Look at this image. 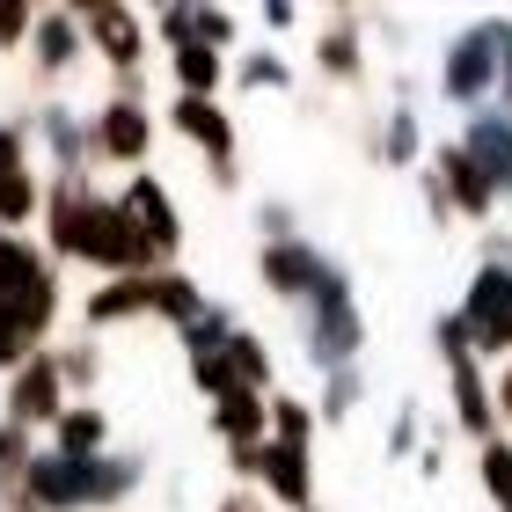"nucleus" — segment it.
<instances>
[{"instance_id":"0eeeda50","label":"nucleus","mask_w":512,"mask_h":512,"mask_svg":"<svg viewBox=\"0 0 512 512\" xmlns=\"http://www.w3.org/2000/svg\"><path fill=\"white\" fill-rule=\"evenodd\" d=\"M461 330H469V352L476 359H512V271L498 264H476L469 293H461Z\"/></svg>"},{"instance_id":"c756f323","label":"nucleus","mask_w":512,"mask_h":512,"mask_svg":"<svg viewBox=\"0 0 512 512\" xmlns=\"http://www.w3.org/2000/svg\"><path fill=\"white\" fill-rule=\"evenodd\" d=\"M359 395H366L359 366H344V374H330V381H322V403H315V425H344V417L359 410Z\"/></svg>"},{"instance_id":"9b49d317","label":"nucleus","mask_w":512,"mask_h":512,"mask_svg":"<svg viewBox=\"0 0 512 512\" xmlns=\"http://www.w3.org/2000/svg\"><path fill=\"white\" fill-rule=\"evenodd\" d=\"M118 205L132 213V227H139V235L154 242V256H161V264H169V256L183 249V213H176V198L161 191V176H147V169H139V176L125 183V191H118Z\"/></svg>"},{"instance_id":"72a5a7b5","label":"nucleus","mask_w":512,"mask_h":512,"mask_svg":"<svg viewBox=\"0 0 512 512\" xmlns=\"http://www.w3.org/2000/svg\"><path fill=\"white\" fill-rule=\"evenodd\" d=\"M59 374H66V388H96V381H103V352H96V344H66V352H59Z\"/></svg>"},{"instance_id":"a19ab883","label":"nucleus","mask_w":512,"mask_h":512,"mask_svg":"<svg viewBox=\"0 0 512 512\" xmlns=\"http://www.w3.org/2000/svg\"><path fill=\"white\" fill-rule=\"evenodd\" d=\"M491 403H498V425H512V359L498 366V388H491Z\"/></svg>"},{"instance_id":"5701e85b","label":"nucleus","mask_w":512,"mask_h":512,"mask_svg":"<svg viewBox=\"0 0 512 512\" xmlns=\"http://www.w3.org/2000/svg\"><path fill=\"white\" fill-rule=\"evenodd\" d=\"M169 66H176V96H213L220 103L227 59L213 52V44H183V52H169Z\"/></svg>"},{"instance_id":"393cba45","label":"nucleus","mask_w":512,"mask_h":512,"mask_svg":"<svg viewBox=\"0 0 512 512\" xmlns=\"http://www.w3.org/2000/svg\"><path fill=\"white\" fill-rule=\"evenodd\" d=\"M30 220H44V183H37V169L0 176V235H22Z\"/></svg>"},{"instance_id":"9d476101","label":"nucleus","mask_w":512,"mask_h":512,"mask_svg":"<svg viewBox=\"0 0 512 512\" xmlns=\"http://www.w3.org/2000/svg\"><path fill=\"white\" fill-rule=\"evenodd\" d=\"M88 52V30H81V8H37L30 22V66H37V81H59V74H74Z\"/></svg>"},{"instance_id":"e433bc0d","label":"nucleus","mask_w":512,"mask_h":512,"mask_svg":"<svg viewBox=\"0 0 512 512\" xmlns=\"http://www.w3.org/2000/svg\"><path fill=\"white\" fill-rule=\"evenodd\" d=\"M432 352L447 359V366H454V359H476V352H469V330H461V315H439V322H432Z\"/></svg>"},{"instance_id":"b1692460","label":"nucleus","mask_w":512,"mask_h":512,"mask_svg":"<svg viewBox=\"0 0 512 512\" xmlns=\"http://www.w3.org/2000/svg\"><path fill=\"white\" fill-rule=\"evenodd\" d=\"M213 308V300L198 293V278H183V271H154V315L161 322H176V330H191V322Z\"/></svg>"},{"instance_id":"a878e982","label":"nucleus","mask_w":512,"mask_h":512,"mask_svg":"<svg viewBox=\"0 0 512 512\" xmlns=\"http://www.w3.org/2000/svg\"><path fill=\"white\" fill-rule=\"evenodd\" d=\"M374 154L388 169H417L425 161V132H417V110H388L381 132H374Z\"/></svg>"},{"instance_id":"f3484780","label":"nucleus","mask_w":512,"mask_h":512,"mask_svg":"<svg viewBox=\"0 0 512 512\" xmlns=\"http://www.w3.org/2000/svg\"><path fill=\"white\" fill-rule=\"evenodd\" d=\"M169 125L191 139V147H205V161H235V118H227L213 96H176Z\"/></svg>"},{"instance_id":"f257e3e1","label":"nucleus","mask_w":512,"mask_h":512,"mask_svg":"<svg viewBox=\"0 0 512 512\" xmlns=\"http://www.w3.org/2000/svg\"><path fill=\"white\" fill-rule=\"evenodd\" d=\"M44 249H52L59 264H96V271H110V278L169 271V264L154 256V242L132 227L125 205L103 198L96 183H88V169L44 183Z\"/></svg>"},{"instance_id":"423d86ee","label":"nucleus","mask_w":512,"mask_h":512,"mask_svg":"<svg viewBox=\"0 0 512 512\" xmlns=\"http://www.w3.org/2000/svg\"><path fill=\"white\" fill-rule=\"evenodd\" d=\"M227 469L242 483H256L264 498L308 512L315 505V447H286V439H264V447H235L227 454Z\"/></svg>"},{"instance_id":"7ed1b4c3","label":"nucleus","mask_w":512,"mask_h":512,"mask_svg":"<svg viewBox=\"0 0 512 512\" xmlns=\"http://www.w3.org/2000/svg\"><path fill=\"white\" fill-rule=\"evenodd\" d=\"M183 337V359H191V381L213 395H271V352H264V337H249L227 308H205L191 330H176Z\"/></svg>"},{"instance_id":"cd10ccee","label":"nucleus","mask_w":512,"mask_h":512,"mask_svg":"<svg viewBox=\"0 0 512 512\" xmlns=\"http://www.w3.org/2000/svg\"><path fill=\"white\" fill-rule=\"evenodd\" d=\"M271 410V439H286V447H315V403H300V395H264Z\"/></svg>"},{"instance_id":"1a4fd4ad","label":"nucleus","mask_w":512,"mask_h":512,"mask_svg":"<svg viewBox=\"0 0 512 512\" xmlns=\"http://www.w3.org/2000/svg\"><path fill=\"white\" fill-rule=\"evenodd\" d=\"M0 403H8V417H15V425H30V432L52 425V417L74 403V395H66V374H59V352H30L8 374V395H0Z\"/></svg>"},{"instance_id":"c03bdc74","label":"nucleus","mask_w":512,"mask_h":512,"mask_svg":"<svg viewBox=\"0 0 512 512\" xmlns=\"http://www.w3.org/2000/svg\"><path fill=\"white\" fill-rule=\"evenodd\" d=\"M0 512H37V505H30V498H22V491H15V498H0Z\"/></svg>"},{"instance_id":"4468645a","label":"nucleus","mask_w":512,"mask_h":512,"mask_svg":"<svg viewBox=\"0 0 512 512\" xmlns=\"http://www.w3.org/2000/svg\"><path fill=\"white\" fill-rule=\"evenodd\" d=\"M147 147H154L147 103H118V96H110V103L96 110V154H103V161H125V169L139 176V169H147Z\"/></svg>"},{"instance_id":"58836bf2","label":"nucleus","mask_w":512,"mask_h":512,"mask_svg":"<svg viewBox=\"0 0 512 512\" xmlns=\"http://www.w3.org/2000/svg\"><path fill=\"white\" fill-rule=\"evenodd\" d=\"M410 447H417V403H403V417L388 432V454H410Z\"/></svg>"},{"instance_id":"ddd939ff","label":"nucleus","mask_w":512,"mask_h":512,"mask_svg":"<svg viewBox=\"0 0 512 512\" xmlns=\"http://www.w3.org/2000/svg\"><path fill=\"white\" fill-rule=\"evenodd\" d=\"M322 264H330V256H322L308 235H293V242H264V249H256V278H264L278 300H308V293H315V278H322Z\"/></svg>"},{"instance_id":"f03ea898","label":"nucleus","mask_w":512,"mask_h":512,"mask_svg":"<svg viewBox=\"0 0 512 512\" xmlns=\"http://www.w3.org/2000/svg\"><path fill=\"white\" fill-rule=\"evenodd\" d=\"M59 322V264L30 235H0V374L44 352Z\"/></svg>"},{"instance_id":"ea45409f","label":"nucleus","mask_w":512,"mask_h":512,"mask_svg":"<svg viewBox=\"0 0 512 512\" xmlns=\"http://www.w3.org/2000/svg\"><path fill=\"white\" fill-rule=\"evenodd\" d=\"M213 512H264V491H249V483H235V491H227Z\"/></svg>"},{"instance_id":"4c0bfd02","label":"nucleus","mask_w":512,"mask_h":512,"mask_svg":"<svg viewBox=\"0 0 512 512\" xmlns=\"http://www.w3.org/2000/svg\"><path fill=\"white\" fill-rule=\"evenodd\" d=\"M198 44H213V52L235 44V15H227V8H198Z\"/></svg>"},{"instance_id":"6ab92c4d","label":"nucleus","mask_w":512,"mask_h":512,"mask_svg":"<svg viewBox=\"0 0 512 512\" xmlns=\"http://www.w3.org/2000/svg\"><path fill=\"white\" fill-rule=\"evenodd\" d=\"M359 22H366L359 8H337L330 30L315 37V66H322L330 81H359V74H366V37H359Z\"/></svg>"},{"instance_id":"f8f14e48","label":"nucleus","mask_w":512,"mask_h":512,"mask_svg":"<svg viewBox=\"0 0 512 512\" xmlns=\"http://www.w3.org/2000/svg\"><path fill=\"white\" fill-rule=\"evenodd\" d=\"M461 154H469L476 169L491 176V191L505 198V191H512V110H505V103H483V110H469Z\"/></svg>"},{"instance_id":"bb28decb","label":"nucleus","mask_w":512,"mask_h":512,"mask_svg":"<svg viewBox=\"0 0 512 512\" xmlns=\"http://www.w3.org/2000/svg\"><path fill=\"white\" fill-rule=\"evenodd\" d=\"M30 461H37V432H30V425H15V417H0V498H15V491H22Z\"/></svg>"},{"instance_id":"37998d69","label":"nucleus","mask_w":512,"mask_h":512,"mask_svg":"<svg viewBox=\"0 0 512 512\" xmlns=\"http://www.w3.org/2000/svg\"><path fill=\"white\" fill-rule=\"evenodd\" d=\"M213 191H242V161H213Z\"/></svg>"},{"instance_id":"a18cd8bd","label":"nucleus","mask_w":512,"mask_h":512,"mask_svg":"<svg viewBox=\"0 0 512 512\" xmlns=\"http://www.w3.org/2000/svg\"><path fill=\"white\" fill-rule=\"evenodd\" d=\"M308 512H322V505H308Z\"/></svg>"},{"instance_id":"c9c22d12","label":"nucleus","mask_w":512,"mask_h":512,"mask_svg":"<svg viewBox=\"0 0 512 512\" xmlns=\"http://www.w3.org/2000/svg\"><path fill=\"white\" fill-rule=\"evenodd\" d=\"M30 22H37V8H30V0H0V52L30 44Z\"/></svg>"},{"instance_id":"6e6552de","label":"nucleus","mask_w":512,"mask_h":512,"mask_svg":"<svg viewBox=\"0 0 512 512\" xmlns=\"http://www.w3.org/2000/svg\"><path fill=\"white\" fill-rule=\"evenodd\" d=\"M81 30H88V52H103L110 74H147V15L118 8V0H81Z\"/></svg>"},{"instance_id":"2eb2a0df","label":"nucleus","mask_w":512,"mask_h":512,"mask_svg":"<svg viewBox=\"0 0 512 512\" xmlns=\"http://www.w3.org/2000/svg\"><path fill=\"white\" fill-rule=\"evenodd\" d=\"M432 176L447 183V205L461 220H491V205H498V191H491V176L476 169L469 154H461V139H447V147L432 154Z\"/></svg>"},{"instance_id":"473e14b6","label":"nucleus","mask_w":512,"mask_h":512,"mask_svg":"<svg viewBox=\"0 0 512 512\" xmlns=\"http://www.w3.org/2000/svg\"><path fill=\"white\" fill-rule=\"evenodd\" d=\"M30 118H0V176H15V169H30Z\"/></svg>"},{"instance_id":"412c9836","label":"nucleus","mask_w":512,"mask_h":512,"mask_svg":"<svg viewBox=\"0 0 512 512\" xmlns=\"http://www.w3.org/2000/svg\"><path fill=\"white\" fill-rule=\"evenodd\" d=\"M52 447H59V454H74V461L110 454V417H103L96 403H66V410L52 417Z\"/></svg>"},{"instance_id":"7c9ffc66","label":"nucleus","mask_w":512,"mask_h":512,"mask_svg":"<svg viewBox=\"0 0 512 512\" xmlns=\"http://www.w3.org/2000/svg\"><path fill=\"white\" fill-rule=\"evenodd\" d=\"M147 30L169 44V52H183V44H198V8H154Z\"/></svg>"},{"instance_id":"aec40b11","label":"nucleus","mask_w":512,"mask_h":512,"mask_svg":"<svg viewBox=\"0 0 512 512\" xmlns=\"http://www.w3.org/2000/svg\"><path fill=\"white\" fill-rule=\"evenodd\" d=\"M81 315H88V330H110V322L154 315V271H147V278H110V286H96V293L81 300Z\"/></svg>"},{"instance_id":"4be33fe9","label":"nucleus","mask_w":512,"mask_h":512,"mask_svg":"<svg viewBox=\"0 0 512 512\" xmlns=\"http://www.w3.org/2000/svg\"><path fill=\"white\" fill-rule=\"evenodd\" d=\"M213 432L227 439V454H235V447H264V439H271L264 395H220V403H213Z\"/></svg>"},{"instance_id":"79ce46f5","label":"nucleus","mask_w":512,"mask_h":512,"mask_svg":"<svg viewBox=\"0 0 512 512\" xmlns=\"http://www.w3.org/2000/svg\"><path fill=\"white\" fill-rule=\"evenodd\" d=\"M425 205H432V220H454V205H447V183H439L432 169H425Z\"/></svg>"},{"instance_id":"c85d7f7f","label":"nucleus","mask_w":512,"mask_h":512,"mask_svg":"<svg viewBox=\"0 0 512 512\" xmlns=\"http://www.w3.org/2000/svg\"><path fill=\"white\" fill-rule=\"evenodd\" d=\"M476 476H483V491H491V505L512 512V439H483L476 447Z\"/></svg>"},{"instance_id":"f704fd0d","label":"nucleus","mask_w":512,"mask_h":512,"mask_svg":"<svg viewBox=\"0 0 512 512\" xmlns=\"http://www.w3.org/2000/svg\"><path fill=\"white\" fill-rule=\"evenodd\" d=\"M256 235H264V242H293L300 235V213L286 198H264V205H256Z\"/></svg>"},{"instance_id":"20e7f679","label":"nucleus","mask_w":512,"mask_h":512,"mask_svg":"<svg viewBox=\"0 0 512 512\" xmlns=\"http://www.w3.org/2000/svg\"><path fill=\"white\" fill-rule=\"evenodd\" d=\"M505 74H512V15H483L447 44V59H439V96L461 103V110H483V103H498Z\"/></svg>"},{"instance_id":"39448f33","label":"nucleus","mask_w":512,"mask_h":512,"mask_svg":"<svg viewBox=\"0 0 512 512\" xmlns=\"http://www.w3.org/2000/svg\"><path fill=\"white\" fill-rule=\"evenodd\" d=\"M308 366L322 381L330 374H344V366H359V352H366V315H359V300H352V271L337 264H322V278H315V293H308Z\"/></svg>"},{"instance_id":"2f4dec72","label":"nucleus","mask_w":512,"mask_h":512,"mask_svg":"<svg viewBox=\"0 0 512 512\" xmlns=\"http://www.w3.org/2000/svg\"><path fill=\"white\" fill-rule=\"evenodd\" d=\"M235 81H242V88H293V66L278 59V52H249V59L235 66Z\"/></svg>"},{"instance_id":"dca6fc26","label":"nucleus","mask_w":512,"mask_h":512,"mask_svg":"<svg viewBox=\"0 0 512 512\" xmlns=\"http://www.w3.org/2000/svg\"><path fill=\"white\" fill-rule=\"evenodd\" d=\"M30 132L52 147V176H74L88 154H96V125H81V110L74 103H44L37 118H30Z\"/></svg>"},{"instance_id":"a211bd4d","label":"nucleus","mask_w":512,"mask_h":512,"mask_svg":"<svg viewBox=\"0 0 512 512\" xmlns=\"http://www.w3.org/2000/svg\"><path fill=\"white\" fill-rule=\"evenodd\" d=\"M447 381H454V425L476 439H498V403H491V381H483V359H454L447 366Z\"/></svg>"}]
</instances>
